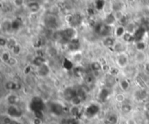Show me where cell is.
Segmentation results:
<instances>
[{
  "mask_svg": "<svg viewBox=\"0 0 149 124\" xmlns=\"http://www.w3.org/2000/svg\"><path fill=\"white\" fill-rule=\"evenodd\" d=\"M45 103L43 101V99L39 96H35L32 99L30 104H29V108L34 113L36 111H43L45 108Z\"/></svg>",
  "mask_w": 149,
  "mask_h": 124,
  "instance_id": "obj_1",
  "label": "cell"
},
{
  "mask_svg": "<svg viewBox=\"0 0 149 124\" xmlns=\"http://www.w3.org/2000/svg\"><path fill=\"white\" fill-rule=\"evenodd\" d=\"M94 30H95V32L99 34L100 36L107 37L112 32V26H109L106 24L105 23H100V24H96Z\"/></svg>",
  "mask_w": 149,
  "mask_h": 124,
  "instance_id": "obj_2",
  "label": "cell"
},
{
  "mask_svg": "<svg viewBox=\"0 0 149 124\" xmlns=\"http://www.w3.org/2000/svg\"><path fill=\"white\" fill-rule=\"evenodd\" d=\"M100 111V107L97 105V104H90L89 106H87V108H86V111H85V115L87 116V117H93L95 116Z\"/></svg>",
  "mask_w": 149,
  "mask_h": 124,
  "instance_id": "obj_3",
  "label": "cell"
},
{
  "mask_svg": "<svg viewBox=\"0 0 149 124\" xmlns=\"http://www.w3.org/2000/svg\"><path fill=\"white\" fill-rule=\"evenodd\" d=\"M50 110L52 114L59 116L64 112V107L59 102H51L50 105Z\"/></svg>",
  "mask_w": 149,
  "mask_h": 124,
  "instance_id": "obj_4",
  "label": "cell"
},
{
  "mask_svg": "<svg viewBox=\"0 0 149 124\" xmlns=\"http://www.w3.org/2000/svg\"><path fill=\"white\" fill-rule=\"evenodd\" d=\"M78 96V91L71 87H68L64 90V97L67 101H71L74 97Z\"/></svg>",
  "mask_w": 149,
  "mask_h": 124,
  "instance_id": "obj_5",
  "label": "cell"
},
{
  "mask_svg": "<svg viewBox=\"0 0 149 124\" xmlns=\"http://www.w3.org/2000/svg\"><path fill=\"white\" fill-rule=\"evenodd\" d=\"M7 115L11 118H19L22 115V112L15 106H9L7 108Z\"/></svg>",
  "mask_w": 149,
  "mask_h": 124,
  "instance_id": "obj_6",
  "label": "cell"
},
{
  "mask_svg": "<svg viewBox=\"0 0 149 124\" xmlns=\"http://www.w3.org/2000/svg\"><path fill=\"white\" fill-rule=\"evenodd\" d=\"M145 33H146V29H144L143 27L138 28V29H137L136 30H134V32L133 33L134 41H136L137 43L142 42V40H143V38H144V36H145Z\"/></svg>",
  "mask_w": 149,
  "mask_h": 124,
  "instance_id": "obj_7",
  "label": "cell"
},
{
  "mask_svg": "<svg viewBox=\"0 0 149 124\" xmlns=\"http://www.w3.org/2000/svg\"><path fill=\"white\" fill-rule=\"evenodd\" d=\"M63 33L65 35V37L70 42L71 40L76 38V30L73 27H70V28H66L65 30H63Z\"/></svg>",
  "mask_w": 149,
  "mask_h": 124,
  "instance_id": "obj_8",
  "label": "cell"
},
{
  "mask_svg": "<svg viewBox=\"0 0 149 124\" xmlns=\"http://www.w3.org/2000/svg\"><path fill=\"white\" fill-rule=\"evenodd\" d=\"M117 63H118L119 67H121V68L126 67L127 63H128V56H127V55L126 53L119 54V56L117 57Z\"/></svg>",
  "mask_w": 149,
  "mask_h": 124,
  "instance_id": "obj_9",
  "label": "cell"
},
{
  "mask_svg": "<svg viewBox=\"0 0 149 124\" xmlns=\"http://www.w3.org/2000/svg\"><path fill=\"white\" fill-rule=\"evenodd\" d=\"M80 42L77 37L71 40L68 43V49L71 51H77L80 49Z\"/></svg>",
  "mask_w": 149,
  "mask_h": 124,
  "instance_id": "obj_10",
  "label": "cell"
},
{
  "mask_svg": "<svg viewBox=\"0 0 149 124\" xmlns=\"http://www.w3.org/2000/svg\"><path fill=\"white\" fill-rule=\"evenodd\" d=\"M109 94H110V91L107 89H102L99 93V100L102 102H105L109 96Z\"/></svg>",
  "mask_w": 149,
  "mask_h": 124,
  "instance_id": "obj_11",
  "label": "cell"
},
{
  "mask_svg": "<svg viewBox=\"0 0 149 124\" xmlns=\"http://www.w3.org/2000/svg\"><path fill=\"white\" fill-rule=\"evenodd\" d=\"M40 8H41V6H40V5H39L38 2H31V3H29V5H28V9H29L30 12H32V13L38 12L40 10Z\"/></svg>",
  "mask_w": 149,
  "mask_h": 124,
  "instance_id": "obj_12",
  "label": "cell"
},
{
  "mask_svg": "<svg viewBox=\"0 0 149 124\" xmlns=\"http://www.w3.org/2000/svg\"><path fill=\"white\" fill-rule=\"evenodd\" d=\"M115 22H116V18H115L114 14H113V13H109V14L106 17V18H105V20H104V23H105L106 24L109 25V26H111L112 24H113Z\"/></svg>",
  "mask_w": 149,
  "mask_h": 124,
  "instance_id": "obj_13",
  "label": "cell"
},
{
  "mask_svg": "<svg viewBox=\"0 0 149 124\" xmlns=\"http://www.w3.org/2000/svg\"><path fill=\"white\" fill-rule=\"evenodd\" d=\"M115 40L113 37H105V39L103 40V44L107 47V48H110V47H113L115 45Z\"/></svg>",
  "mask_w": 149,
  "mask_h": 124,
  "instance_id": "obj_14",
  "label": "cell"
},
{
  "mask_svg": "<svg viewBox=\"0 0 149 124\" xmlns=\"http://www.w3.org/2000/svg\"><path fill=\"white\" fill-rule=\"evenodd\" d=\"M38 75L40 76V77H46L48 74H49V72H50V69H49V67L45 64L44 65H42L41 67H39L38 68Z\"/></svg>",
  "mask_w": 149,
  "mask_h": 124,
  "instance_id": "obj_15",
  "label": "cell"
},
{
  "mask_svg": "<svg viewBox=\"0 0 149 124\" xmlns=\"http://www.w3.org/2000/svg\"><path fill=\"white\" fill-rule=\"evenodd\" d=\"M62 66L65 70H70L73 69V64L71 60H69L68 58H64L63 63H62Z\"/></svg>",
  "mask_w": 149,
  "mask_h": 124,
  "instance_id": "obj_16",
  "label": "cell"
},
{
  "mask_svg": "<svg viewBox=\"0 0 149 124\" xmlns=\"http://www.w3.org/2000/svg\"><path fill=\"white\" fill-rule=\"evenodd\" d=\"M32 64L36 66V67H41L42 65L45 64V59L42 56H36L33 61H32Z\"/></svg>",
  "mask_w": 149,
  "mask_h": 124,
  "instance_id": "obj_17",
  "label": "cell"
},
{
  "mask_svg": "<svg viewBox=\"0 0 149 124\" xmlns=\"http://www.w3.org/2000/svg\"><path fill=\"white\" fill-rule=\"evenodd\" d=\"M6 100H7V102L10 104V106H14L18 102V96L14 94H10L7 96Z\"/></svg>",
  "mask_w": 149,
  "mask_h": 124,
  "instance_id": "obj_18",
  "label": "cell"
},
{
  "mask_svg": "<svg viewBox=\"0 0 149 124\" xmlns=\"http://www.w3.org/2000/svg\"><path fill=\"white\" fill-rule=\"evenodd\" d=\"M146 59V54L144 52L138 51V53H136L135 60L138 62V63H143V62H145Z\"/></svg>",
  "mask_w": 149,
  "mask_h": 124,
  "instance_id": "obj_19",
  "label": "cell"
},
{
  "mask_svg": "<svg viewBox=\"0 0 149 124\" xmlns=\"http://www.w3.org/2000/svg\"><path fill=\"white\" fill-rule=\"evenodd\" d=\"M22 25V20L19 18H17L14 21H12V30H19Z\"/></svg>",
  "mask_w": 149,
  "mask_h": 124,
  "instance_id": "obj_20",
  "label": "cell"
},
{
  "mask_svg": "<svg viewBox=\"0 0 149 124\" xmlns=\"http://www.w3.org/2000/svg\"><path fill=\"white\" fill-rule=\"evenodd\" d=\"M113 49L117 53H119V54L124 53V51L126 50V47L121 43H116L115 45L113 46Z\"/></svg>",
  "mask_w": 149,
  "mask_h": 124,
  "instance_id": "obj_21",
  "label": "cell"
},
{
  "mask_svg": "<svg viewBox=\"0 0 149 124\" xmlns=\"http://www.w3.org/2000/svg\"><path fill=\"white\" fill-rule=\"evenodd\" d=\"M121 9H122V3L121 2H119V1L113 2V4H112V10L113 12H121Z\"/></svg>",
  "mask_w": 149,
  "mask_h": 124,
  "instance_id": "obj_22",
  "label": "cell"
},
{
  "mask_svg": "<svg viewBox=\"0 0 149 124\" xmlns=\"http://www.w3.org/2000/svg\"><path fill=\"white\" fill-rule=\"evenodd\" d=\"M102 68H103V66L101 65L100 62H93V63H92V64H91V69L95 72H99L100 70H102Z\"/></svg>",
  "mask_w": 149,
  "mask_h": 124,
  "instance_id": "obj_23",
  "label": "cell"
},
{
  "mask_svg": "<svg viewBox=\"0 0 149 124\" xmlns=\"http://www.w3.org/2000/svg\"><path fill=\"white\" fill-rule=\"evenodd\" d=\"M2 29H3L5 31H7V32L12 30V22L5 21V22L2 24Z\"/></svg>",
  "mask_w": 149,
  "mask_h": 124,
  "instance_id": "obj_24",
  "label": "cell"
},
{
  "mask_svg": "<svg viewBox=\"0 0 149 124\" xmlns=\"http://www.w3.org/2000/svg\"><path fill=\"white\" fill-rule=\"evenodd\" d=\"M126 32V30H125V28H124L123 26H118V27L116 28L114 33H115V36H116L117 37H122Z\"/></svg>",
  "mask_w": 149,
  "mask_h": 124,
  "instance_id": "obj_25",
  "label": "cell"
},
{
  "mask_svg": "<svg viewBox=\"0 0 149 124\" xmlns=\"http://www.w3.org/2000/svg\"><path fill=\"white\" fill-rule=\"evenodd\" d=\"M106 2L103 1V0H97V1L94 2V5H95V9L97 11H102L105 7Z\"/></svg>",
  "mask_w": 149,
  "mask_h": 124,
  "instance_id": "obj_26",
  "label": "cell"
},
{
  "mask_svg": "<svg viewBox=\"0 0 149 124\" xmlns=\"http://www.w3.org/2000/svg\"><path fill=\"white\" fill-rule=\"evenodd\" d=\"M135 96L139 100H144L146 97V92L144 89H139L135 92Z\"/></svg>",
  "mask_w": 149,
  "mask_h": 124,
  "instance_id": "obj_27",
  "label": "cell"
},
{
  "mask_svg": "<svg viewBox=\"0 0 149 124\" xmlns=\"http://www.w3.org/2000/svg\"><path fill=\"white\" fill-rule=\"evenodd\" d=\"M45 23L47 24V26L52 28L54 27L56 24H57V21H56V18H54L53 17H48L46 19H45Z\"/></svg>",
  "mask_w": 149,
  "mask_h": 124,
  "instance_id": "obj_28",
  "label": "cell"
},
{
  "mask_svg": "<svg viewBox=\"0 0 149 124\" xmlns=\"http://www.w3.org/2000/svg\"><path fill=\"white\" fill-rule=\"evenodd\" d=\"M132 109H133V107H132V105L129 104V103H125V104H123L122 107H121V110H122V112L125 113V114L130 113V112L132 111Z\"/></svg>",
  "mask_w": 149,
  "mask_h": 124,
  "instance_id": "obj_29",
  "label": "cell"
},
{
  "mask_svg": "<svg viewBox=\"0 0 149 124\" xmlns=\"http://www.w3.org/2000/svg\"><path fill=\"white\" fill-rule=\"evenodd\" d=\"M81 102H82V98L80 96H75L71 101V103L73 105V107H78Z\"/></svg>",
  "mask_w": 149,
  "mask_h": 124,
  "instance_id": "obj_30",
  "label": "cell"
},
{
  "mask_svg": "<svg viewBox=\"0 0 149 124\" xmlns=\"http://www.w3.org/2000/svg\"><path fill=\"white\" fill-rule=\"evenodd\" d=\"M122 38H123V40H124L125 42H126V43H131V42L134 41L133 34L128 33V32H126V33L124 34V36L122 37Z\"/></svg>",
  "mask_w": 149,
  "mask_h": 124,
  "instance_id": "obj_31",
  "label": "cell"
},
{
  "mask_svg": "<svg viewBox=\"0 0 149 124\" xmlns=\"http://www.w3.org/2000/svg\"><path fill=\"white\" fill-rule=\"evenodd\" d=\"M119 85H120V88L125 91L128 90L129 88H130V84L126 80H121L120 83H119Z\"/></svg>",
  "mask_w": 149,
  "mask_h": 124,
  "instance_id": "obj_32",
  "label": "cell"
},
{
  "mask_svg": "<svg viewBox=\"0 0 149 124\" xmlns=\"http://www.w3.org/2000/svg\"><path fill=\"white\" fill-rule=\"evenodd\" d=\"M146 48V43L142 41V42H139V43H136V49L138 51H141L143 52V50H145Z\"/></svg>",
  "mask_w": 149,
  "mask_h": 124,
  "instance_id": "obj_33",
  "label": "cell"
},
{
  "mask_svg": "<svg viewBox=\"0 0 149 124\" xmlns=\"http://www.w3.org/2000/svg\"><path fill=\"white\" fill-rule=\"evenodd\" d=\"M17 86H18V85H17L14 82H12V81L7 82V83H5V87H6V89H9V90H14V89H17Z\"/></svg>",
  "mask_w": 149,
  "mask_h": 124,
  "instance_id": "obj_34",
  "label": "cell"
},
{
  "mask_svg": "<svg viewBox=\"0 0 149 124\" xmlns=\"http://www.w3.org/2000/svg\"><path fill=\"white\" fill-rule=\"evenodd\" d=\"M11 56H10V53L9 52H7V51H5L3 54H2V56H1V60L4 62V63H8L9 62V60L11 59Z\"/></svg>",
  "mask_w": 149,
  "mask_h": 124,
  "instance_id": "obj_35",
  "label": "cell"
},
{
  "mask_svg": "<svg viewBox=\"0 0 149 124\" xmlns=\"http://www.w3.org/2000/svg\"><path fill=\"white\" fill-rule=\"evenodd\" d=\"M108 122H109V124H117V122H118V116L116 115H111L108 117Z\"/></svg>",
  "mask_w": 149,
  "mask_h": 124,
  "instance_id": "obj_36",
  "label": "cell"
},
{
  "mask_svg": "<svg viewBox=\"0 0 149 124\" xmlns=\"http://www.w3.org/2000/svg\"><path fill=\"white\" fill-rule=\"evenodd\" d=\"M84 73V70L81 66H77L75 69H74V74L78 77H81Z\"/></svg>",
  "mask_w": 149,
  "mask_h": 124,
  "instance_id": "obj_37",
  "label": "cell"
},
{
  "mask_svg": "<svg viewBox=\"0 0 149 124\" xmlns=\"http://www.w3.org/2000/svg\"><path fill=\"white\" fill-rule=\"evenodd\" d=\"M16 45H17V43H16V41H15L14 39H9V40H8L7 47H8L9 49H12Z\"/></svg>",
  "mask_w": 149,
  "mask_h": 124,
  "instance_id": "obj_38",
  "label": "cell"
},
{
  "mask_svg": "<svg viewBox=\"0 0 149 124\" xmlns=\"http://www.w3.org/2000/svg\"><path fill=\"white\" fill-rule=\"evenodd\" d=\"M85 81L87 84H92L94 81V77L91 75H88L86 78H85Z\"/></svg>",
  "mask_w": 149,
  "mask_h": 124,
  "instance_id": "obj_39",
  "label": "cell"
},
{
  "mask_svg": "<svg viewBox=\"0 0 149 124\" xmlns=\"http://www.w3.org/2000/svg\"><path fill=\"white\" fill-rule=\"evenodd\" d=\"M34 116L35 118H38V119H43L44 118V113L43 111H36L34 112Z\"/></svg>",
  "mask_w": 149,
  "mask_h": 124,
  "instance_id": "obj_40",
  "label": "cell"
},
{
  "mask_svg": "<svg viewBox=\"0 0 149 124\" xmlns=\"http://www.w3.org/2000/svg\"><path fill=\"white\" fill-rule=\"evenodd\" d=\"M71 114L74 116H76V115H79V108L78 107H72L71 108Z\"/></svg>",
  "mask_w": 149,
  "mask_h": 124,
  "instance_id": "obj_41",
  "label": "cell"
},
{
  "mask_svg": "<svg viewBox=\"0 0 149 124\" xmlns=\"http://www.w3.org/2000/svg\"><path fill=\"white\" fill-rule=\"evenodd\" d=\"M109 72H110V74H111L112 76H116V75L119 74V69L114 68V67H112V68H110Z\"/></svg>",
  "mask_w": 149,
  "mask_h": 124,
  "instance_id": "obj_42",
  "label": "cell"
},
{
  "mask_svg": "<svg viewBox=\"0 0 149 124\" xmlns=\"http://www.w3.org/2000/svg\"><path fill=\"white\" fill-rule=\"evenodd\" d=\"M136 81H137V83H138V84L139 85V87H141V88H145L146 87V84H145V82L141 79V77H138L137 78H136Z\"/></svg>",
  "mask_w": 149,
  "mask_h": 124,
  "instance_id": "obj_43",
  "label": "cell"
},
{
  "mask_svg": "<svg viewBox=\"0 0 149 124\" xmlns=\"http://www.w3.org/2000/svg\"><path fill=\"white\" fill-rule=\"evenodd\" d=\"M12 52H13L14 54L18 55V54H19V53H20V51H21V47H20L19 44H17V45H16V46L12 49Z\"/></svg>",
  "mask_w": 149,
  "mask_h": 124,
  "instance_id": "obj_44",
  "label": "cell"
},
{
  "mask_svg": "<svg viewBox=\"0 0 149 124\" xmlns=\"http://www.w3.org/2000/svg\"><path fill=\"white\" fill-rule=\"evenodd\" d=\"M116 100H117V102H124V101H125V96H124V95H123V94H118V95L116 96Z\"/></svg>",
  "mask_w": 149,
  "mask_h": 124,
  "instance_id": "obj_45",
  "label": "cell"
},
{
  "mask_svg": "<svg viewBox=\"0 0 149 124\" xmlns=\"http://www.w3.org/2000/svg\"><path fill=\"white\" fill-rule=\"evenodd\" d=\"M7 43H8V40L7 39H5L4 37L0 38V46H2V47L7 46Z\"/></svg>",
  "mask_w": 149,
  "mask_h": 124,
  "instance_id": "obj_46",
  "label": "cell"
},
{
  "mask_svg": "<svg viewBox=\"0 0 149 124\" xmlns=\"http://www.w3.org/2000/svg\"><path fill=\"white\" fill-rule=\"evenodd\" d=\"M10 66H14L15 64H17V59L14 57H11V59L9 60V62L7 63Z\"/></svg>",
  "mask_w": 149,
  "mask_h": 124,
  "instance_id": "obj_47",
  "label": "cell"
},
{
  "mask_svg": "<svg viewBox=\"0 0 149 124\" xmlns=\"http://www.w3.org/2000/svg\"><path fill=\"white\" fill-rule=\"evenodd\" d=\"M114 16H115V18H116V20L118 19V20H121L125 16L121 13V12H115V14H114Z\"/></svg>",
  "mask_w": 149,
  "mask_h": 124,
  "instance_id": "obj_48",
  "label": "cell"
},
{
  "mask_svg": "<svg viewBox=\"0 0 149 124\" xmlns=\"http://www.w3.org/2000/svg\"><path fill=\"white\" fill-rule=\"evenodd\" d=\"M74 60H75L76 62H80L82 60V55L80 54V53H76L75 55H74Z\"/></svg>",
  "mask_w": 149,
  "mask_h": 124,
  "instance_id": "obj_49",
  "label": "cell"
},
{
  "mask_svg": "<svg viewBox=\"0 0 149 124\" xmlns=\"http://www.w3.org/2000/svg\"><path fill=\"white\" fill-rule=\"evenodd\" d=\"M67 124H80L75 119H69L67 121Z\"/></svg>",
  "mask_w": 149,
  "mask_h": 124,
  "instance_id": "obj_50",
  "label": "cell"
},
{
  "mask_svg": "<svg viewBox=\"0 0 149 124\" xmlns=\"http://www.w3.org/2000/svg\"><path fill=\"white\" fill-rule=\"evenodd\" d=\"M12 119L11 118V117H5L4 118V122L5 123V124H10L11 122H12Z\"/></svg>",
  "mask_w": 149,
  "mask_h": 124,
  "instance_id": "obj_51",
  "label": "cell"
},
{
  "mask_svg": "<svg viewBox=\"0 0 149 124\" xmlns=\"http://www.w3.org/2000/svg\"><path fill=\"white\" fill-rule=\"evenodd\" d=\"M13 3H14L15 5H17V6H21V5L24 4V2L21 1V0H15V1H14Z\"/></svg>",
  "mask_w": 149,
  "mask_h": 124,
  "instance_id": "obj_52",
  "label": "cell"
},
{
  "mask_svg": "<svg viewBox=\"0 0 149 124\" xmlns=\"http://www.w3.org/2000/svg\"><path fill=\"white\" fill-rule=\"evenodd\" d=\"M87 13H88V15L93 16V15L95 14V12H94V10H93V8H88V9H87Z\"/></svg>",
  "mask_w": 149,
  "mask_h": 124,
  "instance_id": "obj_53",
  "label": "cell"
},
{
  "mask_svg": "<svg viewBox=\"0 0 149 124\" xmlns=\"http://www.w3.org/2000/svg\"><path fill=\"white\" fill-rule=\"evenodd\" d=\"M42 123V120L38 119V118H35L33 119V124H41Z\"/></svg>",
  "mask_w": 149,
  "mask_h": 124,
  "instance_id": "obj_54",
  "label": "cell"
},
{
  "mask_svg": "<svg viewBox=\"0 0 149 124\" xmlns=\"http://www.w3.org/2000/svg\"><path fill=\"white\" fill-rule=\"evenodd\" d=\"M126 124H135V121L133 119H129V120H127Z\"/></svg>",
  "mask_w": 149,
  "mask_h": 124,
  "instance_id": "obj_55",
  "label": "cell"
},
{
  "mask_svg": "<svg viewBox=\"0 0 149 124\" xmlns=\"http://www.w3.org/2000/svg\"><path fill=\"white\" fill-rule=\"evenodd\" d=\"M30 72H31V67L28 66V67H26V68L25 69V74H29Z\"/></svg>",
  "mask_w": 149,
  "mask_h": 124,
  "instance_id": "obj_56",
  "label": "cell"
},
{
  "mask_svg": "<svg viewBox=\"0 0 149 124\" xmlns=\"http://www.w3.org/2000/svg\"><path fill=\"white\" fill-rule=\"evenodd\" d=\"M145 110H146V112H149V102H146V103L145 104Z\"/></svg>",
  "mask_w": 149,
  "mask_h": 124,
  "instance_id": "obj_57",
  "label": "cell"
},
{
  "mask_svg": "<svg viewBox=\"0 0 149 124\" xmlns=\"http://www.w3.org/2000/svg\"><path fill=\"white\" fill-rule=\"evenodd\" d=\"M145 70H146L147 73H149V64H146L145 65Z\"/></svg>",
  "mask_w": 149,
  "mask_h": 124,
  "instance_id": "obj_58",
  "label": "cell"
},
{
  "mask_svg": "<svg viewBox=\"0 0 149 124\" xmlns=\"http://www.w3.org/2000/svg\"><path fill=\"white\" fill-rule=\"evenodd\" d=\"M10 124H19V123L18 121H14V120H12V122H11Z\"/></svg>",
  "mask_w": 149,
  "mask_h": 124,
  "instance_id": "obj_59",
  "label": "cell"
},
{
  "mask_svg": "<svg viewBox=\"0 0 149 124\" xmlns=\"http://www.w3.org/2000/svg\"><path fill=\"white\" fill-rule=\"evenodd\" d=\"M146 118H147V120H149V112H146Z\"/></svg>",
  "mask_w": 149,
  "mask_h": 124,
  "instance_id": "obj_60",
  "label": "cell"
}]
</instances>
